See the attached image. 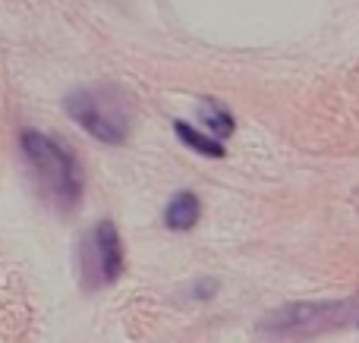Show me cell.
<instances>
[{
  "instance_id": "1",
  "label": "cell",
  "mask_w": 359,
  "mask_h": 343,
  "mask_svg": "<svg viewBox=\"0 0 359 343\" xmlns=\"http://www.w3.org/2000/svg\"><path fill=\"white\" fill-rule=\"evenodd\" d=\"M19 145H22L25 161H29L35 180L41 183V189L48 192V199L60 211H76L82 192H86V176H82V167L73 151L63 148L54 136L38 130L19 132Z\"/></svg>"
},
{
  "instance_id": "7",
  "label": "cell",
  "mask_w": 359,
  "mask_h": 343,
  "mask_svg": "<svg viewBox=\"0 0 359 343\" xmlns=\"http://www.w3.org/2000/svg\"><path fill=\"white\" fill-rule=\"evenodd\" d=\"M198 117H202V123L208 126L215 139H230V136H233V130H236L233 113H230L224 104L211 101V98L198 101Z\"/></svg>"
},
{
  "instance_id": "3",
  "label": "cell",
  "mask_w": 359,
  "mask_h": 343,
  "mask_svg": "<svg viewBox=\"0 0 359 343\" xmlns=\"http://www.w3.org/2000/svg\"><path fill=\"white\" fill-rule=\"evenodd\" d=\"M353 300L337 302H290L274 312H268L259 325V334L271 340H293V337H316V334L344 328L353 318Z\"/></svg>"
},
{
  "instance_id": "4",
  "label": "cell",
  "mask_w": 359,
  "mask_h": 343,
  "mask_svg": "<svg viewBox=\"0 0 359 343\" xmlns=\"http://www.w3.org/2000/svg\"><path fill=\"white\" fill-rule=\"evenodd\" d=\"M79 268H82V284L88 290L111 287L123 274V239H120L117 227L111 220H98L82 237Z\"/></svg>"
},
{
  "instance_id": "2",
  "label": "cell",
  "mask_w": 359,
  "mask_h": 343,
  "mask_svg": "<svg viewBox=\"0 0 359 343\" xmlns=\"http://www.w3.org/2000/svg\"><path fill=\"white\" fill-rule=\"evenodd\" d=\"M63 111L88 136H95L104 145H120L130 136L133 101L117 85H107L104 82V85H95V88H76V92H69L63 98Z\"/></svg>"
},
{
  "instance_id": "5",
  "label": "cell",
  "mask_w": 359,
  "mask_h": 343,
  "mask_svg": "<svg viewBox=\"0 0 359 343\" xmlns=\"http://www.w3.org/2000/svg\"><path fill=\"white\" fill-rule=\"evenodd\" d=\"M198 218H202V202L192 192H177L174 199L168 202V208H164V224L174 233L192 230V227L198 224Z\"/></svg>"
},
{
  "instance_id": "8",
  "label": "cell",
  "mask_w": 359,
  "mask_h": 343,
  "mask_svg": "<svg viewBox=\"0 0 359 343\" xmlns=\"http://www.w3.org/2000/svg\"><path fill=\"white\" fill-rule=\"evenodd\" d=\"M215 293H217V281H211V277H205V281H198L196 287H192V296H196V300H211Z\"/></svg>"
},
{
  "instance_id": "6",
  "label": "cell",
  "mask_w": 359,
  "mask_h": 343,
  "mask_svg": "<svg viewBox=\"0 0 359 343\" xmlns=\"http://www.w3.org/2000/svg\"><path fill=\"white\" fill-rule=\"evenodd\" d=\"M174 132L177 139L186 145V148H192L196 155H205V158H224L227 155V148H224L221 139L215 136H205V132H198L192 123H186V120H174Z\"/></svg>"
}]
</instances>
